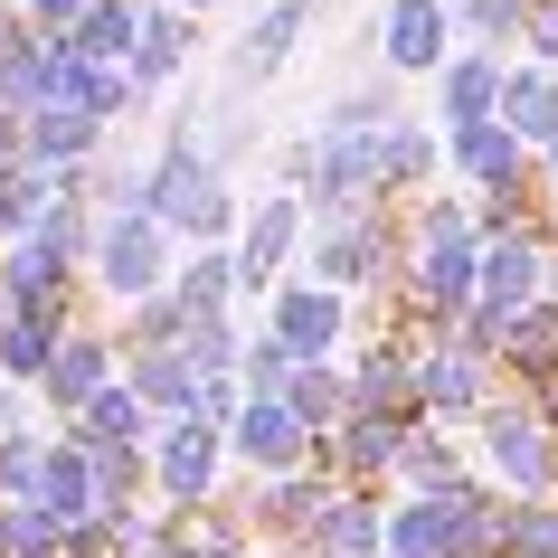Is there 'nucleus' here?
<instances>
[{"mask_svg": "<svg viewBox=\"0 0 558 558\" xmlns=\"http://www.w3.org/2000/svg\"><path fill=\"white\" fill-rule=\"evenodd\" d=\"M143 208L161 218V228H180V236H208V246L236 228L228 171L199 151V133H171V143H161V161L143 171Z\"/></svg>", "mask_w": 558, "mask_h": 558, "instance_id": "nucleus-1", "label": "nucleus"}, {"mask_svg": "<svg viewBox=\"0 0 558 558\" xmlns=\"http://www.w3.org/2000/svg\"><path fill=\"white\" fill-rule=\"evenodd\" d=\"M95 265H105V294L151 303V294H161V275H171V256H161V218H151V208H105V246H95Z\"/></svg>", "mask_w": 558, "mask_h": 558, "instance_id": "nucleus-2", "label": "nucleus"}, {"mask_svg": "<svg viewBox=\"0 0 558 558\" xmlns=\"http://www.w3.org/2000/svg\"><path fill=\"white\" fill-rule=\"evenodd\" d=\"M445 38H454L445 0H388L379 10V66L388 76H445Z\"/></svg>", "mask_w": 558, "mask_h": 558, "instance_id": "nucleus-3", "label": "nucleus"}, {"mask_svg": "<svg viewBox=\"0 0 558 558\" xmlns=\"http://www.w3.org/2000/svg\"><path fill=\"white\" fill-rule=\"evenodd\" d=\"M313 29V0H275V10H256V29L236 38V58H228V105H246L256 86H275V66L294 58V38Z\"/></svg>", "mask_w": 558, "mask_h": 558, "instance_id": "nucleus-4", "label": "nucleus"}, {"mask_svg": "<svg viewBox=\"0 0 558 558\" xmlns=\"http://www.w3.org/2000/svg\"><path fill=\"white\" fill-rule=\"evenodd\" d=\"M539 275H549L539 236H511V228L483 236V303H493V313H539V303H549Z\"/></svg>", "mask_w": 558, "mask_h": 558, "instance_id": "nucleus-5", "label": "nucleus"}, {"mask_svg": "<svg viewBox=\"0 0 558 558\" xmlns=\"http://www.w3.org/2000/svg\"><path fill=\"white\" fill-rule=\"evenodd\" d=\"M483 445H493V473H501V483H521V493H539V483L558 473V454H549V416H539V408H493Z\"/></svg>", "mask_w": 558, "mask_h": 558, "instance_id": "nucleus-6", "label": "nucleus"}, {"mask_svg": "<svg viewBox=\"0 0 558 558\" xmlns=\"http://www.w3.org/2000/svg\"><path fill=\"white\" fill-rule=\"evenodd\" d=\"M151 473H161V493H171V501H208V493H218V426H199V416L161 426Z\"/></svg>", "mask_w": 558, "mask_h": 558, "instance_id": "nucleus-7", "label": "nucleus"}, {"mask_svg": "<svg viewBox=\"0 0 558 558\" xmlns=\"http://www.w3.org/2000/svg\"><path fill=\"white\" fill-rule=\"evenodd\" d=\"M303 218H313V208H303L294 190H284V199H265L256 218H246V246H236V284H275L284 256L303 246Z\"/></svg>", "mask_w": 558, "mask_h": 558, "instance_id": "nucleus-8", "label": "nucleus"}, {"mask_svg": "<svg viewBox=\"0 0 558 558\" xmlns=\"http://www.w3.org/2000/svg\"><path fill=\"white\" fill-rule=\"evenodd\" d=\"M236 454H246V464H265V473H284V464H303V454H313V426H303L284 398H246V408H236Z\"/></svg>", "mask_w": 558, "mask_h": 558, "instance_id": "nucleus-9", "label": "nucleus"}, {"mask_svg": "<svg viewBox=\"0 0 558 558\" xmlns=\"http://www.w3.org/2000/svg\"><path fill=\"white\" fill-rule=\"evenodd\" d=\"M275 341H284V351L294 360H323L331 341H341V294H331V284H284V294H275Z\"/></svg>", "mask_w": 558, "mask_h": 558, "instance_id": "nucleus-10", "label": "nucleus"}, {"mask_svg": "<svg viewBox=\"0 0 558 558\" xmlns=\"http://www.w3.org/2000/svg\"><path fill=\"white\" fill-rule=\"evenodd\" d=\"M445 151H454V171L464 180H483V190H521V133H511V123H454V133H445Z\"/></svg>", "mask_w": 558, "mask_h": 558, "instance_id": "nucleus-11", "label": "nucleus"}, {"mask_svg": "<svg viewBox=\"0 0 558 558\" xmlns=\"http://www.w3.org/2000/svg\"><path fill=\"white\" fill-rule=\"evenodd\" d=\"M48 398H58L66 416H86L95 398H105V388H114V351H105V341H95V331H66L58 341V369H48Z\"/></svg>", "mask_w": 558, "mask_h": 558, "instance_id": "nucleus-12", "label": "nucleus"}, {"mask_svg": "<svg viewBox=\"0 0 558 558\" xmlns=\"http://www.w3.org/2000/svg\"><path fill=\"white\" fill-rule=\"evenodd\" d=\"M86 151H105V123H95L86 105H38L29 114V161L38 171H76Z\"/></svg>", "mask_w": 558, "mask_h": 558, "instance_id": "nucleus-13", "label": "nucleus"}, {"mask_svg": "<svg viewBox=\"0 0 558 558\" xmlns=\"http://www.w3.org/2000/svg\"><path fill=\"white\" fill-rule=\"evenodd\" d=\"M180 66H190V10H143V38H133V66L123 76L143 95H161Z\"/></svg>", "mask_w": 558, "mask_h": 558, "instance_id": "nucleus-14", "label": "nucleus"}, {"mask_svg": "<svg viewBox=\"0 0 558 558\" xmlns=\"http://www.w3.org/2000/svg\"><path fill=\"white\" fill-rule=\"evenodd\" d=\"M501 86H511V66H501L493 48L445 58V123H493L501 114Z\"/></svg>", "mask_w": 558, "mask_h": 558, "instance_id": "nucleus-15", "label": "nucleus"}, {"mask_svg": "<svg viewBox=\"0 0 558 558\" xmlns=\"http://www.w3.org/2000/svg\"><path fill=\"white\" fill-rule=\"evenodd\" d=\"M416 408H436V416L483 408V351H426L416 360Z\"/></svg>", "mask_w": 558, "mask_h": 558, "instance_id": "nucleus-16", "label": "nucleus"}, {"mask_svg": "<svg viewBox=\"0 0 558 558\" xmlns=\"http://www.w3.org/2000/svg\"><path fill=\"white\" fill-rule=\"evenodd\" d=\"M76 58L86 66H133V38H143V0H95L86 20H76Z\"/></svg>", "mask_w": 558, "mask_h": 558, "instance_id": "nucleus-17", "label": "nucleus"}, {"mask_svg": "<svg viewBox=\"0 0 558 558\" xmlns=\"http://www.w3.org/2000/svg\"><path fill=\"white\" fill-rule=\"evenodd\" d=\"M501 123H511L521 143H558V66H511V86H501Z\"/></svg>", "mask_w": 558, "mask_h": 558, "instance_id": "nucleus-18", "label": "nucleus"}, {"mask_svg": "<svg viewBox=\"0 0 558 558\" xmlns=\"http://www.w3.org/2000/svg\"><path fill=\"white\" fill-rule=\"evenodd\" d=\"M133 398L161 408V416L180 426V416H199V369H190L180 351H143V360H133Z\"/></svg>", "mask_w": 558, "mask_h": 558, "instance_id": "nucleus-19", "label": "nucleus"}, {"mask_svg": "<svg viewBox=\"0 0 558 558\" xmlns=\"http://www.w3.org/2000/svg\"><path fill=\"white\" fill-rule=\"evenodd\" d=\"M58 323H29V313H0V379H48L58 369Z\"/></svg>", "mask_w": 558, "mask_h": 558, "instance_id": "nucleus-20", "label": "nucleus"}, {"mask_svg": "<svg viewBox=\"0 0 558 558\" xmlns=\"http://www.w3.org/2000/svg\"><path fill=\"white\" fill-rule=\"evenodd\" d=\"M171 294H180V313H190V323H218V313H228V294H236V256H218V246H208V256H190Z\"/></svg>", "mask_w": 558, "mask_h": 558, "instance_id": "nucleus-21", "label": "nucleus"}, {"mask_svg": "<svg viewBox=\"0 0 558 558\" xmlns=\"http://www.w3.org/2000/svg\"><path fill=\"white\" fill-rule=\"evenodd\" d=\"M323 549L331 558H379L388 549V521L369 511V501H331V511H323Z\"/></svg>", "mask_w": 558, "mask_h": 558, "instance_id": "nucleus-22", "label": "nucleus"}, {"mask_svg": "<svg viewBox=\"0 0 558 558\" xmlns=\"http://www.w3.org/2000/svg\"><path fill=\"white\" fill-rule=\"evenodd\" d=\"M388 123H408V114H398V76H379V86H351V95L323 114V133H388Z\"/></svg>", "mask_w": 558, "mask_h": 558, "instance_id": "nucleus-23", "label": "nucleus"}, {"mask_svg": "<svg viewBox=\"0 0 558 558\" xmlns=\"http://www.w3.org/2000/svg\"><path fill=\"white\" fill-rule=\"evenodd\" d=\"M86 436H95V445H133V436H143V398H133V379H114V388L86 408Z\"/></svg>", "mask_w": 558, "mask_h": 558, "instance_id": "nucleus-24", "label": "nucleus"}, {"mask_svg": "<svg viewBox=\"0 0 558 558\" xmlns=\"http://www.w3.org/2000/svg\"><path fill=\"white\" fill-rule=\"evenodd\" d=\"M530 10H539V0H464V10H454V29H473L483 48H511Z\"/></svg>", "mask_w": 558, "mask_h": 558, "instance_id": "nucleus-25", "label": "nucleus"}, {"mask_svg": "<svg viewBox=\"0 0 558 558\" xmlns=\"http://www.w3.org/2000/svg\"><path fill=\"white\" fill-rule=\"evenodd\" d=\"M313 511H323V483H275V501H265L275 530H313Z\"/></svg>", "mask_w": 558, "mask_h": 558, "instance_id": "nucleus-26", "label": "nucleus"}, {"mask_svg": "<svg viewBox=\"0 0 558 558\" xmlns=\"http://www.w3.org/2000/svg\"><path fill=\"white\" fill-rule=\"evenodd\" d=\"M521 58L530 66H558V0H539V10L521 20Z\"/></svg>", "mask_w": 558, "mask_h": 558, "instance_id": "nucleus-27", "label": "nucleus"}, {"mask_svg": "<svg viewBox=\"0 0 558 558\" xmlns=\"http://www.w3.org/2000/svg\"><path fill=\"white\" fill-rule=\"evenodd\" d=\"M86 10H95V0H20V20H29V29H48V38H66Z\"/></svg>", "mask_w": 558, "mask_h": 558, "instance_id": "nucleus-28", "label": "nucleus"}, {"mask_svg": "<svg viewBox=\"0 0 558 558\" xmlns=\"http://www.w3.org/2000/svg\"><path fill=\"white\" fill-rule=\"evenodd\" d=\"M180 10H236V0H180Z\"/></svg>", "mask_w": 558, "mask_h": 558, "instance_id": "nucleus-29", "label": "nucleus"}, {"mask_svg": "<svg viewBox=\"0 0 558 558\" xmlns=\"http://www.w3.org/2000/svg\"><path fill=\"white\" fill-rule=\"evenodd\" d=\"M143 10H180V0H143Z\"/></svg>", "mask_w": 558, "mask_h": 558, "instance_id": "nucleus-30", "label": "nucleus"}, {"mask_svg": "<svg viewBox=\"0 0 558 558\" xmlns=\"http://www.w3.org/2000/svg\"><path fill=\"white\" fill-rule=\"evenodd\" d=\"M549 171H558V143H549Z\"/></svg>", "mask_w": 558, "mask_h": 558, "instance_id": "nucleus-31", "label": "nucleus"}, {"mask_svg": "<svg viewBox=\"0 0 558 558\" xmlns=\"http://www.w3.org/2000/svg\"><path fill=\"white\" fill-rule=\"evenodd\" d=\"M445 10H464V0H445Z\"/></svg>", "mask_w": 558, "mask_h": 558, "instance_id": "nucleus-32", "label": "nucleus"}]
</instances>
